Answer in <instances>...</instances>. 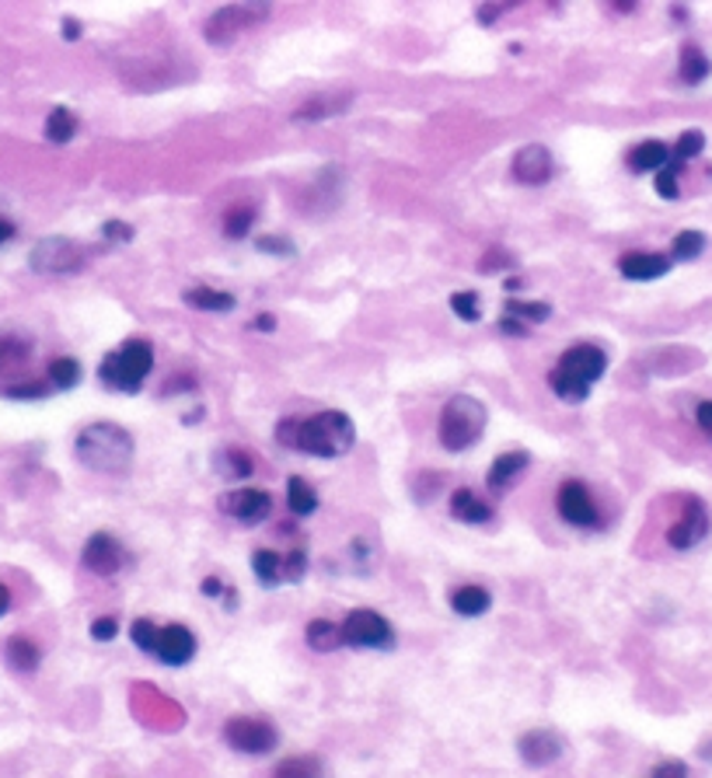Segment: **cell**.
Wrapping results in <instances>:
<instances>
[{
    "label": "cell",
    "mask_w": 712,
    "mask_h": 778,
    "mask_svg": "<svg viewBox=\"0 0 712 778\" xmlns=\"http://www.w3.org/2000/svg\"><path fill=\"white\" fill-rule=\"evenodd\" d=\"M4 656H8V664L14 670H21V674H32L42 664V649L29 636H11L8 646H4Z\"/></svg>",
    "instance_id": "cell-24"
},
{
    "label": "cell",
    "mask_w": 712,
    "mask_h": 778,
    "mask_svg": "<svg viewBox=\"0 0 712 778\" xmlns=\"http://www.w3.org/2000/svg\"><path fill=\"white\" fill-rule=\"evenodd\" d=\"M81 563H84V569L94 573V576H115L119 569H123V566L130 563V555H126L123 545H119V538H112V534L99 531V534H91V538L84 542Z\"/></svg>",
    "instance_id": "cell-12"
},
{
    "label": "cell",
    "mask_w": 712,
    "mask_h": 778,
    "mask_svg": "<svg viewBox=\"0 0 712 778\" xmlns=\"http://www.w3.org/2000/svg\"><path fill=\"white\" fill-rule=\"evenodd\" d=\"M500 273V270H513V255L504 249H486L482 262H479V273Z\"/></svg>",
    "instance_id": "cell-41"
},
{
    "label": "cell",
    "mask_w": 712,
    "mask_h": 778,
    "mask_svg": "<svg viewBox=\"0 0 712 778\" xmlns=\"http://www.w3.org/2000/svg\"><path fill=\"white\" fill-rule=\"evenodd\" d=\"M343 646L353 649H395V628L385 615L356 607L343 618Z\"/></svg>",
    "instance_id": "cell-6"
},
{
    "label": "cell",
    "mask_w": 712,
    "mask_h": 778,
    "mask_svg": "<svg viewBox=\"0 0 712 778\" xmlns=\"http://www.w3.org/2000/svg\"><path fill=\"white\" fill-rule=\"evenodd\" d=\"M74 457L102 475H123L133 465V436L115 423H91L78 433Z\"/></svg>",
    "instance_id": "cell-2"
},
{
    "label": "cell",
    "mask_w": 712,
    "mask_h": 778,
    "mask_svg": "<svg viewBox=\"0 0 712 778\" xmlns=\"http://www.w3.org/2000/svg\"><path fill=\"white\" fill-rule=\"evenodd\" d=\"M507 11V4H479V21L482 26H492L496 18H500Z\"/></svg>",
    "instance_id": "cell-50"
},
{
    "label": "cell",
    "mask_w": 712,
    "mask_h": 778,
    "mask_svg": "<svg viewBox=\"0 0 712 778\" xmlns=\"http://www.w3.org/2000/svg\"><path fill=\"white\" fill-rule=\"evenodd\" d=\"M528 465H531V454L528 451H507V454H500L489 465V475H486V482H489V493H507V489H513V485L525 478V472H528Z\"/></svg>",
    "instance_id": "cell-17"
},
{
    "label": "cell",
    "mask_w": 712,
    "mask_h": 778,
    "mask_svg": "<svg viewBox=\"0 0 712 778\" xmlns=\"http://www.w3.org/2000/svg\"><path fill=\"white\" fill-rule=\"evenodd\" d=\"M279 734L276 726L269 719H258V716H231L224 723V744L237 754H252V758H258V754H269L276 747Z\"/></svg>",
    "instance_id": "cell-8"
},
{
    "label": "cell",
    "mask_w": 712,
    "mask_h": 778,
    "mask_svg": "<svg viewBox=\"0 0 712 778\" xmlns=\"http://www.w3.org/2000/svg\"><path fill=\"white\" fill-rule=\"evenodd\" d=\"M74 133H78L74 112H70L67 105H57L50 112V119H45V140H50V143H70V140H74Z\"/></svg>",
    "instance_id": "cell-29"
},
{
    "label": "cell",
    "mask_w": 712,
    "mask_h": 778,
    "mask_svg": "<svg viewBox=\"0 0 712 778\" xmlns=\"http://www.w3.org/2000/svg\"><path fill=\"white\" fill-rule=\"evenodd\" d=\"M702 148H705V133H702V130H688V133H681V137H678V143L671 148V161L684 168V161L699 158V154H702Z\"/></svg>",
    "instance_id": "cell-36"
},
{
    "label": "cell",
    "mask_w": 712,
    "mask_h": 778,
    "mask_svg": "<svg viewBox=\"0 0 712 778\" xmlns=\"http://www.w3.org/2000/svg\"><path fill=\"white\" fill-rule=\"evenodd\" d=\"M84 262H88L84 249L70 238H42L39 245L32 249V255H29V265L42 276L78 273V270H84Z\"/></svg>",
    "instance_id": "cell-7"
},
{
    "label": "cell",
    "mask_w": 712,
    "mask_h": 778,
    "mask_svg": "<svg viewBox=\"0 0 712 778\" xmlns=\"http://www.w3.org/2000/svg\"><path fill=\"white\" fill-rule=\"evenodd\" d=\"M255 329H258V332H273V329H276V319H273V314H258Z\"/></svg>",
    "instance_id": "cell-54"
},
{
    "label": "cell",
    "mask_w": 712,
    "mask_h": 778,
    "mask_svg": "<svg viewBox=\"0 0 712 778\" xmlns=\"http://www.w3.org/2000/svg\"><path fill=\"white\" fill-rule=\"evenodd\" d=\"M552 168H556V161L541 143H528V148H520L513 154V175L525 185H545L552 179Z\"/></svg>",
    "instance_id": "cell-16"
},
{
    "label": "cell",
    "mask_w": 712,
    "mask_h": 778,
    "mask_svg": "<svg viewBox=\"0 0 712 778\" xmlns=\"http://www.w3.org/2000/svg\"><path fill=\"white\" fill-rule=\"evenodd\" d=\"M115 632H119L115 615H105V618H94V622H91V639H94V643H112Z\"/></svg>",
    "instance_id": "cell-44"
},
{
    "label": "cell",
    "mask_w": 712,
    "mask_h": 778,
    "mask_svg": "<svg viewBox=\"0 0 712 778\" xmlns=\"http://www.w3.org/2000/svg\"><path fill=\"white\" fill-rule=\"evenodd\" d=\"M213 468H217L224 478H248L252 475V457L237 447H224L217 457H213Z\"/></svg>",
    "instance_id": "cell-31"
},
{
    "label": "cell",
    "mask_w": 712,
    "mask_h": 778,
    "mask_svg": "<svg viewBox=\"0 0 712 778\" xmlns=\"http://www.w3.org/2000/svg\"><path fill=\"white\" fill-rule=\"evenodd\" d=\"M556 509L569 527H598L601 524V509L598 499L587 489L580 478H566L556 493Z\"/></svg>",
    "instance_id": "cell-10"
},
{
    "label": "cell",
    "mask_w": 712,
    "mask_h": 778,
    "mask_svg": "<svg viewBox=\"0 0 712 778\" xmlns=\"http://www.w3.org/2000/svg\"><path fill=\"white\" fill-rule=\"evenodd\" d=\"M668 270H671V259L657 252H625L619 259V273L632 283H653L660 276H668Z\"/></svg>",
    "instance_id": "cell-18"
},
{
    "label": "cell",
    "mask_w": 712,
    "mask_h": 778,
    "mask_svg": "<svg viewBox=\"0 0 712 778\" xmlns=\"http://www.w3.org/2000/svg\"><path fill=\"white\" fill-rule=\"evenodd\" d=\"M252 224H255V210H252V206H234V210L224 213L221 231H224V238H231V241H242V238L252 231Z\"/></svg>",
    "instance_id": "cell-34"
},
{
    "label": "cell",
    "mask_w": 712,
    "mask_h": 778,
    "mask_svg": "<svg viewBox=\"0 0 712 778\" xmlns=\"http://www.w3.org/2000/svg\"><path fill=\"white\" fill-rule=\"evenodd\" d=\"M287 506L294 517H312L318 509V493L312 489V482H304L301 475H294L287 482Z\"/></svg>",
    "instance_id": "cell-28"
},
{
    "label": "cell",
    "mask_w": 712,
    "mask_h": 778,
    "mask_svg": "<svg viewBox=\"0 0 712 778\" xmlns=\"http://www.w3.org/2000/svg\"><path fill=\"white\" fill-rule=\"evenodd\" d=\"M81 381V363L74 356H57L50 360V384L60 387V392H67V387H74Z\"/></svg>",
    "instance_id": "cell-33"
},
{
    "label": "cell",
    "mask_w": 712,
    "mask_h": 778,
    "mask_svg": "<svg viewBox=\"0 0 712 778\" xmlns=\"http://www.w3.org/2000/svg\"><path fill=\"white\" fill-rule=\"evenodd\" d=\"M11 612V590L4 587V583H0V618H4Z\"/></svg>",
    "instance_id": "cell-55"
},
{
    "label": "cell",
    "mask_w": 712,
    "mask_h": 778,
    "mask_svg": "<svg viewBox=\"0 0 712 778\" xmlns=\"http://www.w3.org/2000/svg\"><path fill=\"white\" fill-rule=\"evenodd\" d=\"M450 311H455L461 322H479L482 319L479 294H471V290H458V294H450Z\"/></svg>",
    "instance_id": "cell-37"
},
{
    "label": "cell",
    "mask_w": 712,
    "mask_h": 778,
    "mask_svg": "<svg viewBox=\"0 0 712 778\" xmlns=\"http://www.w3.org/2000/svg\"><path fill=\"white\" fill-rule=\"evenodd\" d=\"M678 74L684 84H702L712 74V60L699 50L695 42L681 46V63H678Z\"/></svg>",
    "instance_id": "cell-25"
},
{
    "label": "cell",
    "mask_w": 712,
    "mask_h": 778,
    "mask_svg": "<svg viewBox=\"0 0 712 778\" xmlns=\"http://www.w3.org/2000/svg\"><path fill=\"white\" fill-rule=\"evenodd\" d=\"M712 521H709V509L699 496H684V506H681V517L668 527V545L674 552H688L695 548L705 534H709Z\"/></svg>",
    "instance_id": "cell-11"
},
{
    "label": "cell",
    "mask_w": 712,
    "mask_h": 778,
    "mask_svg": "<svg viewBox=\"0 0 712 778\" xmlns=\"http://www.w3.org/2000/svg\"><path fill=\"white\" fill-rule=\"evenodd\" d=\"M663 164H671V148L663 140H643L629 151V172L635 175L660 172Z\"/></svg>",
    "instance_id": "cell-21"
},
{
    "label": "cell",
    "mask_w": 712,
    "mask_h": 778,
    "mask_svg": "<svg viewBox=\"0 0 712 778\" xmlns=\"http://www.w3.org/2000/svg\"><path fill=\"white\" fill-rule=\"evenodd\" d=\"M447 604L458 618H482L492 607V594L486 587H479V583H461V587L450 590Z\"/></svg>",
    "instance_id": "cell-19"
},
{
    "label": "cell",
    "mask_w": 712,
    "mask_h": 778,
    "mask_svg": "<svg viewBox=\"0 0 712 778\" xmlns=\"http://www.w3.org/2000/svg\"><path fill=\"white\" fill-rule=\"evenodd\" d=\"M486 420H489V412L479 398H471V395H455L444 412H440V444L444 451L450 454H461L468 447L479 444V436L486 433Z\"/></svg>",
    "instance_id": "cell-5"
},
{
    "label": "cell",
    "mask_w": 712,
    "mask_h": 778,
    "mask_svg": "<svg viewBox=\"0 0 712 778\" xmlns=\"http://www.w3.org/2000/svg\"><path fill=\"white\" fill-rule=\"evenodd\" d=\"M26 353H29V346L18 343V339H0V371L11 367V363H18V360H26Z\"/></svg>",
    "instance_id": "cell-43"
},
{
    "label": "cell",
    "mask_w": 712,
    "mask_h": 778,
    "mask_svg": "<svg viewBox=\"0 0 712 778\" xmlns=\"http://www.w3.org/2000/svg\"><path fill=\"white\" fill-rule=\"evenodd\" d=\"M349 102H353L349 91H332V94H322V99H312V102L297 105L294 119H297V123H315V119H328V115L346 112Z\"/></svg>",
    "instance_id": "cell-22"
},
{
    "label": "cell",
    "mask_w": 712,
    "mask_h": 778,
    "mask_svg": "<svg viewBox=\"0 0 712 778\" xmlns=\"http://www.w3.org/2000/svg\"><path fill=\"white\" fill-rule=\"evenodd\" d=\"M182 301L189 307H196V311H234V297L224 294V290H213V286H193V290H185Z\"/></svg>",
    "instance_id": "cell-27"
},
{
    "label": "cell",
    "mask_w": 712,
    "mask_h": 778,
    "mask_svg": "<svg viewBox=\"0 0 712 778\" xmlns=\"http://www.w3.org/2000/svg\"><path fill=\"white\" fill-rule=\"evenodd\" d=\"M252 573L258 576L263 587H279L283 583V555L273 548H255L252 552Z\"/></svg>",
    "instance_id": "cell-26"
},
{
    "label": "cell",
    "mask_w": 712,
    "mask_h": 778,
    "mask_svg": "<svg viewBox=\"0 0 712 778\" xmlns=\"http://www.w3.org/2000/svg\"><path fill=\"white\" fill-rule=\"evenodd\" d=\"M221 514L242 524H263L273 514V496L266 489H237L221 496Z\"/></svg>",
    "instance_id": "cell-14"
},
{
    "label": "cell",
    "mask_w": 712,
    "mask_h": 778,
    "mask_svg": "<svg viewBox=\"0 0 712 778\" xmlns=\"http://www.w3.org/2000/svg\"><path fill=\"white\" fill-rule=\"evenodd\" d=\"M200 590H203L206 597H217V600L224 597V600H227V607H234V594L227 590V583H224L221 576H206Z\"/></svg>",
    "instance_id": "cell-45"
},
{
    "label": "cell",
    "mask_w": 712,
    "mask_h": 778,
    "mask_svg": "<svg viewBox=\"0 0 712 778\" xmlns=\"http://www.w3.org/2000/svg\"><path fill=\"white\" fill-rule=\"evenodd\" d=\"M196 656V636L193 628H185L179 622L161 625L157 632V646H154V660H161L164 667H185Z\"/></svg>",
    "instance_id": "cell-13"
},
{
    "label": "cell",
    "mask_w": 712,
    "mask_h": 778,
    "mask_svg": "<svg viewBox=\"0 0 712 778\" xmlns=\"http://www.w3.org/2000/svg\"><path fill=\"white\" fill-rule=\"evenodd\" d=\"M562 750H566V740L556 734V729H528V734L517 740L520 761L531 765V768L556 765L562 758Z\"/></svg>",
    "instance_id": "cell-15"
},
{
    "label": "cell",
    "mask_w": 712,
    "mask_h": 778,
    "mask_svg": "<svg viewBox=\"0 0 712 778\" xmlns=\"http://www.w3.org/2000/svg\"><path fill=\"white\" fill-rule=\"evenodd\" d=\"M702 252H705V234L702 231H681L671 241V259H678V262H692Z\"/></svg>",
    "instance_id": "cell-35"
},
{
    "label": "cell",
    "mask_w": 712,
    "mask_h": 778,
    "mask_svg": "<svg viewBox=\"0 0 712 778\" xmlns=\"http://www.w3.org/2000/svg\"><path fill=\"white\" fill-rule=\"evenodd\" d=\"M266 14H269V4H227L217 14H210L203 36L210 46H231L242 32L258 26Z\"/></svg>",
    "instance_id": "cell-9"
},
{
    "label": "cell",
    "mask_w": 712,
    "mask_h": 778,
    "mask_svg": "<svg viewBox=\"0 0 712 778\" xmlns=\"http://www.w3.org/2000/svg\"><path fill=\"white\" fill-rule=\"evenodd\" d=\"M604 371H608V353L593 343H580V346H569L559 356L556 371L549 374V387L556 392V398L577 405L590 395V387L604 377Z\"/></svg>",
    "instance_id": "cell-3"
},
{
    "label": "cell",
    "mask_w": 712,
    "mask_h": 778,
    "mask_svg": "<svg viewBox=\"0 0 712 778\" xmlns=\"http://www.w3.org/2000/svg\"><path fill=\"white\" fill-rule=\"evenodd\" d=\"M255 245H258V252H266V255H294V245L287 238H258Z\"/></svg>",
    "instance_id": "cell-46"
},
{
    "label": "cell",
    "mask_w": 712,
    "mask_h": 778,
    "mask_svg": "<svg viewBox=\"0 0 712 778\" xmlns=\"http://www.w3.org/2000/svg\"><path fill=\"white\" fill-rule=\"evenodd\" d=\"M507 314L517 322H525V325H541V322L552 319V304H545V301H510Z\"/></svg>",
    "instance_id": "cell-32"
},
{
    "label": "cell",
    "mask_w": 712,
    "mask_h": 778,
    "mask_svg": "<svg viewBox=\"0 0 712 778\" xmlns=\"http://www.w3.org/2000/svg\"><path fill=\"white\" fill-rule=\"evenodd\" d=\"M307 573V555L297 548L291 555H283V583H297Z\"/></svg>",
    "instance_id": "cell-42"
},
{
    "label": "cell",
    "mask_w": 712,
    "mask_h": 778,
    "mask_svg": "<svg viewBox=\"0 0 712 778\" xmlns=\"http://www.w3.org/2000/svg\"><path fill=\"white\" fill-rule=\"evenodd\" d=\"M500 332H504V335H528V325L517 322V319H510V314H504V319H500Z\"/></svg>",
    "instance_id": "cell-51"
},
{
    "label": "cell",
    "mask_w": 712,
    "mask_h": 778,
    "mask_svg": "<svg viewBox=\"0 0 712 778\" xmlns=\"http://www.w3.org/2000/svg\"><path fill=\"white\" fill-rule=\"evenodd\" d=\"M63 39H67V42H74V39H81V21H74V18H67V21H63Z\"/></svg>",
    "instance_id": "cell-52"
},
{
    "label": "cell",
    "mask_w": 712,
    "mask_h": 778,
    "mask_svg": "<svg viewBox=\"0 0 712 778\" xmlns=\"http://www.w3.org/2000/svg\"><path fill=\"white\" fill-rule=\"evenodd\" d=\"M650 778H688V765L678 761V758H668V761H660V765L653 768Z\"/></svg>",
    "instance_id": "cell-47"
},
{
    "label": "cell",
    "mask_w": 712,
    "mask_h": 778,
    "mask_svg": "<svg viewBox=\"0 0 712 778\" xmlns=\"http://www.w3.org/2000/svg\"><path fill=\"white\" fill-rule=\"evenodd\" d=\"M273 778H322V761L315 754H297V758H283L273 771Z\"/></svg>",
    "instance_id": "cell-30"
},
{
    "label": "cell",
    "mask_w": 712,
    "mask_h": 778,
    "mask_svg": "<svg viewBox=\"0 0 712 778\" xmlns=\"http://www.w3.org/2000/svg\"><path fill=\"white\" fill-rule=\"evenodd\" d=\"M695 423H699V430H702L705 436H712V402H702V405L695 408Z\"/></svg>",
    "instance_id": "cell-49"
},
{
    "label": "cell",
    "mask_w": 712,
    "mask_h": 778,
    "mask_svg": "<svg viewBox=\"0 0 712 778\" xmlns=\"http://www.w3.org/2000/svg\"><path fill=\"white\" fill-rule=\"evenodd\" d=\"M304 639L315 653H336L343 646V625L328 622V618H312L304 628Z\"/></svg>",
    "instance_id": "cell-23"
},
{
    "label": "cell",
    "mask_w": 712,
    "mask_h": 778,
    "mask_svg": "<svg viewBox=\"0 0 712 778\" xmlns=\"http://www.w3.org/2000/svg\"><path fill=\"white\" fill-rule=\"evenodd\" d=\"M11 238H14V224L8 221V216H0V245H8Z\"/></svg>",
    "instance_id": "cell-53"
},
{
    "label": "cell",
    "mask_w": 712,
    "mask_h": 778,
    "mask_svg": "<svg viewBox=\"0 0 712 778\" xmlns=\"http://www.w3.org/2000/svg\"><path fill=\"white\" fill-rule=\"evenodd\" d=\"M276 441L287 451H301L312 457H343L356 444V426L346 412L328 408L315 416H291L276 426Z\"/></svg>",
    "instance_id": "cell-1"
},
{
    "label": "cell",
    "mask_w": 712,
    "mask_h": 778,
    "mask_svg": "<svg viewBox=\"0 0 712 778\" xmlns=\"http://www.w3.org/2000/svg\"><path fill=\"white\" fill-rule=\"evenodd\" d=\"M45 395H50V384H39V381H26V384H11V387H4V398H21V402L45 398Z\"/></svg>",
    "instance_id": "cell-40"
},
{
    "label": "cell",
    "mask_w": 712,
    "mask_h": 778,
    "mask_svg": "<svg viewBox=\"0 0 712 778\" xmlns=\"http://www.w3.org/2000/svg\"><path fill=\"white\" fill-rule=\"evenodd\" d=\"M105 238H109V241H130V238H133V228H126L123 221H109V224H105Z\"/></svg>",
    "instance_id": "cell-48"
},
{
    "label": "cell",
    "mask_w": 712,
    "mask_h": 778,
    "mask_svg": "<svg viewBox=\"0 0 712 778\" xmlns=\"http://www.w3.org/2000/svg\"><path fill=\"white\" fill-rule=\"evenodd\" d=\"M157 632H161V625H154L151 618H136V622L130 625V639H133V646H136L140 653H151V656H154Z\"/></svg>",
    "instance_id": "cell-38"
},
{
    "label": "cell",
    "mask_w": 712,
    "mask_h": 778,
    "mask_svg": "<svg viewBox=\"0 0 712 778\" xmlns=\"http://www.w3.org/2000/svg\"><path fill=\"white\" fill-rule=\"evenodd\" d=\"M450 517L475 527V524H489L496 517V509L471 489H458L455 496H450Z\"/></svg>",
    "instance_id": "cell-20"
},
{
    "label": "cell",
    "mask_w": 712,
    "mask_h": 778,
    "mask_svg": "<svg viewBox=\"0 0 712 778\" xmlns=\"http://www.w3.org/2000/svg\"><path fill=\"white\" fill-rule=\"evenodd\" d=\"M154 371V346L148 339H126L123 346L105 353L99 363V377L112 392H140V384Z\"/></svg>",
    "instance_id": "cell-4"
},
{
    "label": "cell",
    "mask_w": 712,
    "mask_h": 778,
    "mask_svg": "<svg viewBox=\"0 0 712 778\" xmlns=\"http://www.w3.org/2000/svg\"><path fill=\"white\" fill-rule=\"evenodd\" d=\"M678 175H681V164H663L660 172H657V192L663 200H678L681 196V189H678Z\"/></svg>",
    "instance_id": "cell-39"
}]
</instances>
